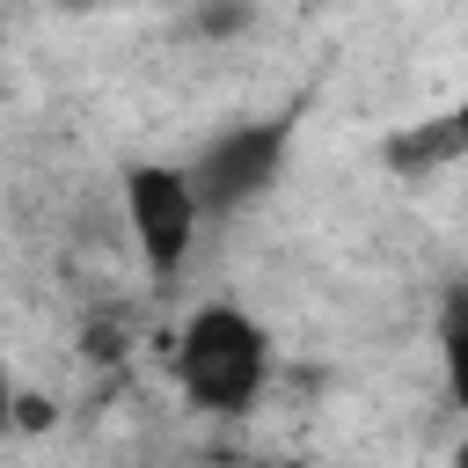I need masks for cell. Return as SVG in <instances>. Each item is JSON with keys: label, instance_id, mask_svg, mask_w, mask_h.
Wrapping results in <instances>:
<instances>
[{"label": "cell", "instance_id": "4", "mask_svg": "<svg viewBox=\"0 0 468 468\" xmlns=\"http://www.w3.org/2000/svg\"><path fill=\"white\" fill-rule=\"evenodd\" d=\"M439 366H446V388H453V402L468 410V300L446 314V336H439Z\"/></svg>", "mask_w": 468, "mask_h": 468}, {"label": "cell", "instance_id": "3", "mask_svg": "<svg viewBox=\"0 0 468 468\" xmlns=\"http://www.w3.org/2000/svg\"><path fill=\"white\" fill-rule=\"evenodd\" d=\"M278 154H285V124H234V132H219V139L190 161L205 212H234V205H249L256 190H271Z\"/></svg>", "mask_w": 468, "mask_h": 468}, {"label": "cell", "instance_id": "1", "mask_svg": "<svg viewBox=\"0 0 468 468\" xmlns=\"http://www.w3.org/2000/svg\"><path fill=\"white\" fill-rule=\"evenodd\" d=\"M168 373H176V388H183L197 410L234 417V410H249V402L263 395V380H271V336H263V322H256L249 307L205 300V307L183 314L176 351H168Z\"/></svg>", "mask_w": 468, "mask_h": 468}, {"label": "cell", "instance_id": "2", "mask_svg": "<svg viewBox=\"0 0 468 468\" xmlns=\"http://www.w3.org/2000/svg\"><path fill=\"white\" fill-rule=\"evenodd\" d=\"M205 197H197V176L190 161H139L124 168V227H132V249L154 278L183 271V256L197 249V227H205Z\"/></svg>", "mask_w": 468, "mask_h": 468}]
</instances>
